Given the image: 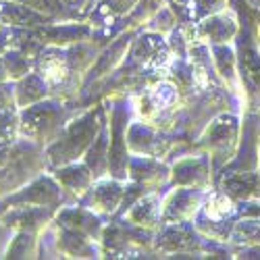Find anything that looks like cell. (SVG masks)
I'll return each instance as SVG.
<instances>
[{"instance_id": "cell-1", "label": "cell", "mask_w": 260, "mask_h": 260, "mask_svg": "<svg viewBox=\"0 0 260 260\" xmlns=\"http://www.w3.org/2000/svg\"><path fill=\"white\" fill-rule=\"evenodd\" d=\"M231 7L240 17V31L235 36V56L240 69L242 90L252 113H260V9H252L250 0H231Z\"/></svg>"}, {"instance_id": "cell-2", "label": "cell", "mask_w": 260, "mask_h": 260, "mask_svg": "<svg viewBox=\"0 0 260 260\" xmlns=\"http://www.w3.org/2000/svg\"><path fill=\"white\" fill-rule=\"evenodd\" d=\"M104 113H106V106L96 104L94 108H88L79 117L71 119L67 127L60 132V136L44 148L48 169L54 171L56 167L77 162L79 158H83L92 142L96 140L100 127L106 121Z\"/></svg>"}, {"instance_id": "cell-3", "label": "cell", "mask_w": 260, "mask_h": 260, "mask_svg": "<svg viewBox=\"0 0 260 260\" xmlns=\"http://www.w3.org/2000/svg\"><path fill=\"white\" fill-rule=\"evenodd\" d=\"M48 169L44 148L21 138L0 150V198L21 189Z\"/></svg>"}, {"instance_id": "cell-4", "label": "cell", "mask_w": 260, "mask_h": 260, "mask_svg": "<svg viewBox=\"0 0 260 260\" xmlns=\"http://www.w3.org/2000/svg\"><path fill=\"white\" fill-rule=\"evenodd\" d=\"M73 115V106H67L64 100L48 96L36 104L19 108V136L46 148L60 136Z\"/></svg>"}, {"instance_id": "cell-5", "label": "cell", "mask_w": 260, "mask_h": 260, "mask_svg": "<svg viewBox=\"0 0 260 260\" xmlns=\"http://www.w3.org/2000/svg\"><path fill=\"white\" fill-rule=\"evenodd\" d=\"M237 146H240V121L235 115L227 113L212 117L200 132L198 142L193 144L196 150L208 154L214 175H219V171L233 160Z\"/></svg>"}, {"instance_id": "cell-6", "label": "cell", "mask_w": 260, "mask_h": 260, "mask_svg": "<svg viewBox=\"0 0 260 260\" xmlns=\"http://www.w3.org/2000/svg\"><path fill=\"white\" fill-rule=\"evenodd\" d=\"M127 127H129V108L123 96L113 98L108 129H111V142H108V175L127 181V165H129V146H127Z\"/></svg>"}, {"instance_id": "cell-7", "label": "cell", "mask_w": 260, "mask_h": 260, "mask_svg": "<svg viewBox=\"0 0 260 260\" xmlns=\"http://www.w3.org/2000/svg\"><path fill=\"white\" fill-rule=\"evenodd\" d=\"M127 56L129 62H134L136 67L152 73H167L171 62L175 60V54H173L169 46V40H165L162 34L150 29L142 31L140 36L136 34Z\"/></svg>"}, {"instance_id": "cell-8", "label": "cell", "mask_w": 260, "mask_h": 260, "mask_svg": "<svg viewBox=\"0 0 260 260\" xmlns=\"http://www.w3.org/2000/svg\"><path fill=\"white\" fill-rule=\"evenodd\" d=\"M64 202H67V198H64V191L58 185V181L54 179V175L50 177V175H44V173H42V175L31 179L21 189L9 193V196H5V198H0V214L13 204L46 206V208H52V210L58 212Z\"/></svg>"}, {"instance_id": "cell-9", "label": "cell", "mask_w": 260, "mask_h": 260, "mask_svg": "<svg viewBox=\"0 0 260 260\" xmlns=\"http://www.w3.org/2000/svg\"><path fill=\"white\" fill-rule=\"evenodd\" d=\"M206 237L198 235L193 223H169L162 225L154 237V250L160 254H179V258L206 254Z\"/></svg>"}, {"instance_id": "cell-10", "label": "cell", "mask_w": 260, "mask_h": 260, "mask_svg": "<svg viewBox=\"0 0 260 260\" xmlns=\"http://www.w3.org/2000/svg\"><path fill=\"white\" fill-rule=\"evenodd\" d=\"M206 198L202 187L175 185L162 202V225L169 223H191Z\"/></svg>"}, {"instance_id": "cell-11", "label": "cell", "mask_w": 260, "mask_h": 260, "mask_svg": "<svg viewBox=\"0 0 260 260\" xmlns=\"http://www.w3.org/2000/svg\"><path fill=\"white\" fill-rule=\"evenodd\" d=\"M54 216H56V210L46 206L13 204L0 214V223L9 227L11 231H29L40 235L54 221Z\"/></svg>"}, {"instance_id": "cell-12", "label": "cell", "mask_w": 260, "mask_h": 260, "mask_svg": "<svg viewBox=\"0 0 260 260\" xmlns=\"http://www.w3.org/2000/svg\"><path fill=\"white\" fill-rule=\"evenodd\" d=\"M125 193V181L115 177H100L88 189V193L79 200L85 208L94 210L96 214H117Z\"/></svg>"}, {"instance_id": "cell-13", "label": "cell", "mask_w": 260, "mask_h": 260, "mask_svg": "<svg viewBox=\"0 0 260 260\" xmlns=\"http://www.w3.org/2000/svg\"><path fill=\"white\" fill-rule=\"evenodd\" d=\"M171 185L183 187H202L208 189L212 183V167L208 154L200 152L196 156H183L171 167Z\"/></svg>"}, {"instance_id": "cell-14", "label": "cell", "mask_w": 260, "mask_h": 260, "mask_svg": "<svg viewBox=\"0 0 260 260\" xmlns=\"http://www.w3.org/2000/svg\"><path fill=\"white\" fill-rule=\"evenodd\" d=\"M52 229H54L56 256H64V258H100L102 256L100 242L92 240V237L67 227H60L54 221H52Z\"/></svg>"}, {"instance_id": "cell-15", "label": "cell", "mask_w": 260, "mask_h": 260, "mask_svg": "<svg viewBox=\"0 0 260 260\" xmlns=\"http://www.w3.org/2000/svg\"><path fill=\"white\" fill-rule=\"evenodd\" d=\"M52 175L62 187L64 198L71 200L73 204L79 202L96 181L92 169L85 162H69V165L56 167Z\"/></svg>"}, {"instance_id": "cell-16", "label": "cell", "mask_w": 260, "mask_h": 260, "mask_svg": "<svg viewBox=\"0 0 260 260\" xmlns=\"http://www.w3.org/2000/svg\"><path fill=\"white\" fill-rule=\"evenodd\" d=\"M237 31H240V21L231 11H219L214 15H208L196 25V36L204 40L208 46L214 44H229L235 40Z\"/></svg>"}, {"instance_id": "cell-17", "label": "cell", "mask_w": 260, "mask_h": 260, "mask_svg": "<svg viewBox=\"0 0 260 260\" xmlns=\"http://www.w3.org/2000/svg\"><path fill=\"white\" fill-rule=\"evenodd\" d=\"M0 23L19 29H42L58 21L15 0H0Z\"/></svg>"}, {"instance_id": "cell-18", "label": "cell", "mask_w": 260, "mask_h": 260, "mask_svg": "<svg viewBox=\"0 0 260 260\" xmlns=\"http://www.w3.org/2000/svg\"><path fill=\"white\" fill-rule=\"evenodd\" d=\"M54 223L60 227L79 231L96 242H100V235L104 229V223L100 221V214H96L94 210L85 208L83 204H77V202L73 206H62L54 216Z\"/></svg>"}, {"instance_id": "cell-19", "label": "cell", "mask_w": 260, "mask_h": 260, "mask_svg": "<svg viewBox=\"0 0 260 260\" xmlns=\"http://www.w3.org/2000/svg\"><path fill=\"white\" fill-rule=\"evenodd\" d=\"M171 177V167L154 156H144V154H132L127 165V179L138 181L148 185L150 189L160 187Z\"/></svg>"}, {"instance_id": "cell-20", "label": "cell", "mask_w": 260, "mask_h": 260, "mask_svg": "<svg viewBox=\"0 0 260 260\" xmlns=\"http://www.w3.org/2000/svg\"><path fill=\"white\" fill-rule=\"evenodd\" d=\"M219 189L235 202L260 198V175L258 171H229L219 175Z\"/></svg>"}, {"instance_id": "cell-21", "label": "cell", "mask_w": 260, "mask_h": 260, "mask_svg": "<svg viewBox=\"0 0 260 260\" xmlns=\"http://www.w3.org/2000/svg\"><path fill=\"white\" fill-rule=\"evenodd\" d=\"M123 219L129 221L132 225H136V227H140V229L156 233L162 227V202H160V196L156 191L144 193V196L123 214Z\"/></svg>"}, {"instance_id": "cell-22", "label": "cell", "mask_w": 260, "mask_h": 260, "mask_svg": "<svg viewBox=\"0 0 260 260\" xmlns=\"http://www.w3.org/2000/svg\"><path fill=\"white\" fill-rule=\"evenodd\" d=\"M210 56L216 75L221 77V81L227 85V90L231 94H237L242 88L240 81V69H237V56L229 48V44H214L210 46Z\"/></svg>"}, {"instance_id": "cell-23", "label": "cell", "mask_w": 260, "mask_h": 260, "mask_svg": "<svg viewBox=\"0 0 260 260\" xmlns=\"http://www.w3.org/2000/svg\"><path fill=\"white\" fill-rule=\"evenodd\" d=\"M50 96V88L36 69L23 75L21 79L15 81V102L19 108H25L29 104H36Z\"/></svg>"}, {"instance_id": "cell-24", "label": "cell", "mask_w": 260, "mask_h": 260, "mask_svg": "<svg viewBox=\"0 0 260 260\" xmlns=\"http://www.w3.org/2000/svg\"><path fill=\"white\" fill-rule=\"evenodd\" d=\"M108 142H111V129H108V121H104L96 140L92 142V146L83 156V162L92 169L96 179L104 177L108 173Z\"/></svg>"}, {"instance_id": "cell-25", "label": "cell", "mask_w": 260, "mask_h": 260, "mask_svg": "<svg viewBox=\"0 0 260 260\" xmlns=\"http://www.w3.org/2000/svg\"><path fill=\"white\" fill-rule=\"evenodd\" d=\"M138 0H94V11L90 15L88 23L94 25H108L111 19H125L129 13L134 11Z\"/></svg>"}, {"instance_id": "cell-26", "label": "cell", "mask_w": 260, "mask_h": 260, "mask_svg": "<svg viewBox=\"0 0 260 260\" xmlns=\"http://www.w3.org/2000/svg\"><path fill=\"white\" fill-rule=\"evenodd\" d=\"M237 210L235 206V200L229 198L225 191L216 189L212 193H208V196L204 198L202 206H200V212L206 221H227L229 216Z\"/></svg>"}, {"instance_id": "cell-27", "label": "cell", "mask_w": 260, "mask_h": 260, "mask_svg": "<svg viewBox=\"0 0 260 260\" xmlns=\"http://www.w3.org/2000/svg\"><path fill=\"white\" fill-rule=\"evenodd\" d=\"M227 242L237 248L260 246V219H256V216H244V221L233 223Z\"/></svg>"}, {"instance_id": "cell-28", "label": "cell", "mask_w": 260, "mask_h": 260, "mask_svg": "<svg viewBox=\"0 0 260 260\" xmlns=\"http://www.w3.org/2000/svg\"><path fill=\"white\" fill-rule=\"evenodd\" d=\"M40 256V240L38 233L15 231L13 240H9L5 258H38Z\"/></svg>"}, {"instance_id": "cell-29", "label": "cell", "mask_w": 260, "mask_h": 260, "mask_svg": "<svg viewBox=\"0 0 260 260\" xmlns=\"http://www.w3.org/2000/svg\"><path fill=\"white\" fill-rule=\"evenodd\" d=\"M15 3H21V5H27L40 13H44L56 21H77L81 19L75 11H71L62 0H15Z\"/></svg>"}, {"instance_id": "cell-30", "label": "cell", "mask_w": 260, "mask_h": 260, "mask_svg": "<svg viewBox=\"0 0 260 260\" xmlns=\"http://www.w3.org/2000/svg\"><path fill=\"white\" fill-rule=\"evenodd\" d=\"M3 60H5V69L9 73L11 81H17L23 75H27L29 71H34V60L29 54H25L19 48H9L3 52Z\"/></svg>"}, {"instance_id": "cell-31", "label": "cell", "mask_w": 260, "mask_h": 260, "mask_svg": "<svg viewBox=\"0 0 260 260\" xmlns=\"http://www.w3.org/2000/svg\"><path fill=\"white\" fill-rule=\"evenodd\" d=\"M19 140V106H9L0 111V150L9 148Z\"/></svg>"}, {"instance_id": "cell-32", "label": "cell", "mask_w": 260, "mask_h": 260, "mask_svg": "<svg viewBox=\"0 0 260 260\" xmlns=\"http://www.w3.org/2000/svg\"><path fill=\"white\" fill-rule=\"evenodd\" d=\"M227 5H229V0H191V21L198 25L208 15L225 11Z\"/></svg>"}, {"instance_id": "cell-33", "label": "cell", "mask_w": 260, "mask_h": 260, "mask_svg": "<svg viewBox=\"0 0 260 260\" xmlns=\"http://www.w3.org/2000/svg\"><path fill=\"white\" fill-rule=\"evenodd\" d=\"M9 106H17L15 102V81H0V111Z\"/></svg>"}, {"instance_id": "cell-34", "label": "cell", "mask_w": 260, "mask_h": 260, "mask_svg": "<svg viewBox=\"0 0 260 260\" xmlns=\"http://www.w3.org/2000/svg\"><path fill=\"white\" fill-rule=\"evenodd\" d=\"M9 240H11V229L0 223V256H5V250H7Z\"/></svg>"}, {"instance_id": "cell-35", "label": "cell", "mask_w": 260, "mask_h": 260, "mask_svg": "<svg viewBox=\"0 0 260 260\" xmlns=\"http://www.w3.org/2000/svg\"><path fill=\"white\" fill-rule=\"evenodd\" d=\"M62 3L73 11V9H77V7H88V5H94V0H62ZM75 13L79 15V11H75ZM79 17H81V15H79Z\"/></svg>"}, {"instance_id": "cell-36", "label": "cell", "mask_w": 260, "mask_h": 260, "mask_svg": "<svg viewBox=\"0 0 260 260\" xmlns=\"http://www.w3.org/2000/svg\"><path fill=\"white\" fill-rule=\"evenodd\" d=\"M0 81H11V79H9V73H7V69H5L3 54H0Z\"/></svg>"}, {"instance_id": "cell-37", "label": "cell", "mask_w": 260, "mask_h": 260, "mask_svg": "<svg viewBox=\"0 0 260 260\" xmlns=\"http://www.w3.org/2000/svg\"><path fill=\"white\" fill-rule=\"evenodd\" d=\"M250 3H252L254 7H258V9H260V0H250Z\"/></svg>"}, {"instance_id": "cell-38", "label": "cell", "mask_w": 260, "mask_h": 260, "mask_svg": "<svg viewBox=\"0 0 260 260\" xmlns=\"http://www.w3.org/2000/svg\"><path fill=\"white\" fill-rule=\"evenodd\" d=\"M258 175H260V148H258Z\"/></svg>"}, {"instance_id": "cell-39", "label": "cell", "mask_w": 260, "mask_h": 260, "mask_svg": "<svg viewBox=\"0 0 260 260\" xmlns=\"http://www.w3.org/2000/svg\"><path fill=\"white\" fill-rule=\"evenodd\" d=\"M258 36H260V23H258Z\"/></svg>"}, {"instance_id": "cell-40", "label": "cell", "mask_w": 260, "mask_h": 260, "mask_svg": "<svg viewBox=\"0 0 260 260\" xmlns=\"http://www.w3.org/2000/svg\"><path fill=\"white\" fill-rule=\"evenodd\" d=\"M0 27H3V23H0Z\"/></svg>"}]
</instances>
